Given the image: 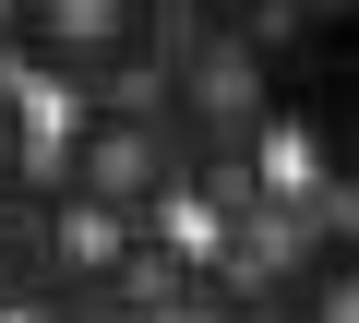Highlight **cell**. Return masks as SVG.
Returning a JSON list of instances; mask_svg holds the SVG:
<instances>
[{
    "mask_svg": "<svg viewBox=\"0 0 359 323\" xmlns=\"http://www.w3.org/2000/svg\"><path fill=\"white\" fill-rule=\"evenodd\" d=\"M0 48L60 96H132L168 60V0H0Z\"/></svg>",
    "mask_w": 359,
    "mask_h": 323,
    "instance_id": "obj_1",
    "label": "cell"
},
{
    "mask_svg": "<svg viewBox=\"0 0 359 323\" xmlns=\"http://www.w3.org/2000/svg\"><path fill=\"white\" fill-rule=\"evenodd\" d=\"M48 180L96 192V204H120V216H168L180 192H192V132H180L168 108H132V96H72Z\"/></svg>",
    "mask_w": 359,
    "mask_h": 323,
    "instance_id": "obj_2",
    "label": "cell"
},
{
    "mask_svg": "<svg viewBox=\"0 0 359 323\" xmlns=\"http://www.w3.org/2000/svg\"><path fill=\"white\" fill-rule=\"evenodd\" d=\"M168 120L192 132V144H264V132H276V72H264V36L204 25L192 48L168 60Z\"/></svg>",
    "mask_w": 359,
    "mask_h": 323,
    "instance_id": "obj_3",
    "label": "cell"
},
{
    "mask_svg": "<svg viewBox=\"0 0 359 323\" xmlns=\"http://www.w3.org/2000/svg\"><path fill=\"white\" fill-rule=\"evenodd\" d=\"M276 323H359V240H335V252H311V263L287 275V299H276Z\"/></svg>",
    "mask_w": 359,
    "mask_h": 323,
    "instance_id": "obj_4",
    "label": "cell"
},
{
    "mask_svg": "<svg viewBox=\"0 0 359 323\" xmlns=\"http://www.w3.org/2000/svg\"><path fill=\"white\" fill-rule=\"evenodd\" d=\"M25 144H36V120H25L13 84H0V192H25Z\"/></svg>",
    "mask_w": 359,
    "mask_h": 323,
    "instance_id": "obj_5",
    "label": "cell"
},
{
    "mask_svg": "<svg viewBox=\"0 0 359 323\" xmlns=\"http://www.w3.org/2000/svg\"><path fill=\"white\" fill-rule=\"evenodd\" d=\"M84 323H120V311H84Z\"/></svg>",
    "mask_w": 359,
    "mask_h": 323,
    "instance_id": "obj_6",
    "label": "cell"
}]
</instances>
